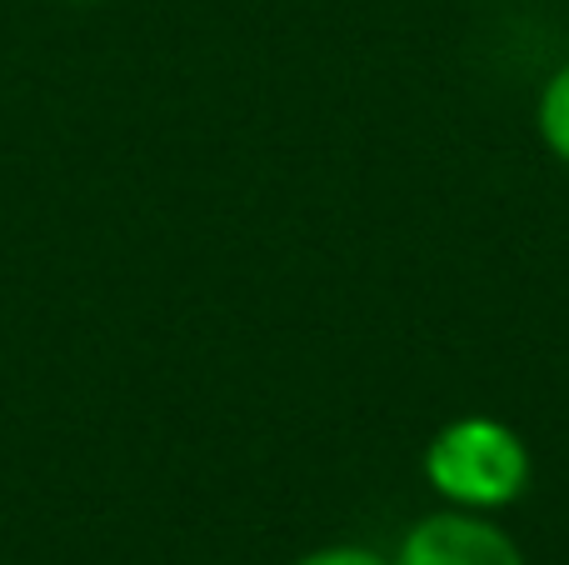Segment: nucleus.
<instances>
[{
  "mask_svg": "<svg viewBox=\"0 0 569 565\" xmlns=\"http://www.w3.org/2000/svg\"><path fill=\"white\" fill-rule=\"evenodd\" d=\"M530 450L505 420L465 416L450 420L425 446V480L455 511H505L530 486Z\"/></svg>",
  "mask_w": 569,
  "mask_h": 565,
  "instance_id": "nucleus-1",
  "label": "nucleus"
},
{
  "mask_svg": "<svg viewBox=\"0 0 569 565\" xmlns=\"http://www.w3.org/2000/svg\"><path fill=\"white\" fill-rule=\"evenodd\" d=\"M390 565H525V556L490 516L450 506L410 526Z\"/></svg>",
  "mask_w": 569,
  "mask_h": 565,
  "instance_id": "nucleus-2",
  "label": "nucleus"
},
{
  "mask_svg": "<svg viewBox=\"0 0 569 565\" xmlns=\"http://www.w3.org/2000/svg\"><path fill=\"white\" fill-rule=\"evenodd\" d=\"M535 130H540L545 150L569 166V66H560L545 80L540 106H535Z\"/></svg>",
  "mask_w": 569,
  "mask_h": 565,
  "instance_id": "nucleus-3",
  "label": "nucleus"
},
{
  "mask_svg": "<svg viewBox=\"0 0 569 565\" xmlns=\"http://www.w3.org/2000/svg\"><path fill=\"white\" fill-rule=\"evenodd\" d=\"M295 565H390L385 556H375L370 546H320L310 556H300Z\"/></svg>",
  "mask_w": 569,
  "mask_h": 565,
  "instance_id": "nucleus-4",
  "label": "nucleus"
},
{
  "mask_svg": "<svg viewBox=\"0 0 569 565\" xmlns=\"http://www.w3.org/2000/svg\"><path fill=\"white\" fill-rule=\"evenodd\" d=\"M56 6H90V0H56Z\"/></svg>",
  "mask_w": 569,
  "mask_h": 565,
  "instance_id": "nucleus-5",
  "label": "nucleus"
}]
</instances>
